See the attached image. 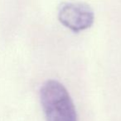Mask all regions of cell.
<instances>
[{
  "label": "cell",
  "mask_w": 121,
  "mask_h": 121,
  "mask_svg": "<svg viewBox=\"0 0 121 121\" xmlns=\"http://www.w3.org/2000/svg\"><path fill=\"white\" fill-rule=\"evenodd\" d=\"M40 97L47 121H77L72 100L59 82H46L41 88Z\"/></svg>",
  "instance_id": "cell-1"
},
{
  "label": "cell",
  "mask_w": 121,
  "mask_h": 121,
  "mask_svg": "<svg viewBox=\"0 0 121 121\" xmlns=\"http://www.w3.org/2000/svg\"><path fill=\"white\" fill-rule=\"evenodd\" d=\"M58 19L70 30L79 32L91 26L95 20V13L86 3H66L59 9Z\"/></svg>",
  "instance_id": "cell-2"
}]
</instances>
